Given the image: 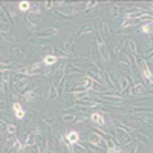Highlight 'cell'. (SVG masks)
Instances as JSON below:
<instances>
[{
	"mask_svg": "<svg viewBox=\"0 0 153 153\" xmlns=\"http://www.w3.org/2000/svg\"><path fill=\"white\" fill-rule=\"evenodd\" d=\"M123 46H124V43H123V42H115V48H113V51H115L117 54H121Z\"/></svg>",
	"mask_w": 153,
	"mask_h": 153,
	"instance_id": "32",
	"label": "cell"
},
{
	"mask_svg": "<svg viewBox=\"0 0 153 153\" xmlns=\"http://www.w3.org/2000/svg\"><path fill=\"white\" fill-rule=\"evenodd\" d=\"M150 61H152V63H153V57H152V58H150Z\"/></svg>",
	"mask_w": 153,
	"mask_h": 153,
	"instance_id": "41",
	"label": "cell"
},
{
	"mask_svg": "<svg viewBox=\"0 0 153 153\" xmlns=\"http://www.w3.org/2000/svg\"><path fill=\"white\" fill-rule=\"evenodd\" d=\"M74 35L69 38V40H66L65 43H63V49H65V52H68V54H74V46H75V43H74Z\"/></svg>",
	"mask_w": 153,
	"mask_h": 153,
	"instance_id": "13",
	"label": "cell"
},
{
	"mask_svg": "<svg viewBox=\"0 0 153 153\" xmlns=\"http://www.w3.org/2000/svg\"><path fill=\"white\" fill-rule=\"evenodd\" d=\"M29 83V76L28 75H22V74H17L14 76V81H12V84H14V91L16 92H22L25 87L28 86Z\"/></svg>",
	"mask_w": 153,
	"mask_h": 153,
	"instance_id": "3",
	"label": "cell"
},
{
	"mask_svg": "<svg viewBox=\"0 0 153 153\" xmlns=\"http://www.w3.org/2000/svg\"><path fill=\"white\" fill-rule=\"evenodd\" d=\"M120 91L121 92H130V81L127 76H120Z\"/></svg>",
	"mask_w": 153,
	"mask_h": 153,
	"instance_id": "11",
	"label": "cell"
},
{
	"mask_svg": "<svg viewBox=\"0 0 153 153\" xmlns=\"http://www.w3.org/2000/svg\"><path fill=\"white\" fill-rule=\"evenodd\" d=\"M98 100H103L104 103L112 106H120L124 103V98L121 95H109V94H98Z\"/></svg>",
	"mask_w": 153,
	"mask_h": 153,
	"instance_id": "2",
	"label": "cell"
},
{
	"mask_svg": "<svg viewBox=\"0 0 153 153\" xmlns=\"http://www.w3.org/2000/svg\"><path fill=\"white\" fill-rule=\"evenodd\" d=\"M91 32H94V28L87 25V26H84V28H83L78 34H76V35H84V34H91Z\"/></svg>",
	"mask_w": 153,
	"mask_h": 153,
	"instance_id": "31",
	"label": "cell"
},
{
	"mask_svg": "<svg viewBox=\"0 0 153 153\" xmlns=\"http://www.w3.org/2000/svg\"><path fill=\"white\" fill-rule=\"evenodd\" d=\"M12 110H14V115H16V118H17V120H23V118H25V115H26V112H25L23 106L19 103V101H16V103L12 104Z\"/></svg>",
	"mask_w": 153,
	"mask_h": 153,
	"instance_id": "8",
	"label": "cell"
},
{
	"mask_svg": "<svg viewBox=\"0 0 153 153\" xmlns=\"http://www.w3.org/2000/svg\"><path fill=\"white\" fill-rule=\"evenodd\" d=\"M97 46H98V52H100V55H101V58H104L106 61H110V52H109V49H107V46L104 45V42H101V37L100 35H97Z\"/></svg>",
	"mask_w": 153,
	"mask_h": 153,
	"instance_id": "4",
	"label": "cell"
},
{
	"mask_svg": "<svg viewBox=\"0 0 153 153\" xmlns=\"http://www.w3.org/2000/svg\"><path fill=\"white\" fill-rule=\"evenodd\" d=\"M132 133H133V136L138 139V141H141L143 144H149V143H150V138H149L146 133H143V132H136L135 129L132 130Z\"/></svg>",
	"mask_w": 153,
	"mask_h": 153,
	"instance_id": "12",
	"label": "cell"
},
{
	"mask_svg": "<svg viewBox=\"0 0 153 153\" xmlns=\"http://www.w3.org/2000/svg\"><path fill=\"white\" fill-rule=\"evenodd\" d=\"M87 143L91 144L92 147H97V149H103L104 144H106L103 135L98 133V132H91V133H87Z\"/></svg>",
	"mask_w": 153,
	"mask_h": 153,
	"instance_id": "1",
	"label": "cell"
},
{
	"mask_svg": "<svg viewBox=\"0 0 153 153\" xmlns=\"http://www.w3.org/2000/svg\"><path fill=\"white\" fill-rule=\"evenodd\" d=\"M31 6H32V5H31L29 2L23 0V2L19 3V11H23V12H25V11H31Z\"/></svg>",
	"mask_w": 153,
	"mask_h": 153,
	"instance_id": "22",
	"label": "cell"
},
{
	"mask_svg": "<svg viewBox=\"0 0 153 153\" xmlns=\"http://www.w3.org/2000/svg\"><path fill=\"white\" fill-rule=\"evenodd\" d=\"M58 34V29L57 28H48V29H45V31H42V32H35L34 34V37L35 38H49V37H54V35H57Z\"/></svg>",
	"mask_w": 153,
	"mask_h": 153,
	"instance_id": "5",
	"label": "cell"
},
{
	"mask_svg": "<svg viewBox=\"0 0 153 153\" xmlns=\"http://www.w3.org/2000/svg\"><path fill=\"white\" fill-rule=\"evenodd\" d=\"M66 139L69 141V144L74 147L75 144H78L80 143V133L78 132H75V130H69L66 133Z\"/></svg>",
	"mask_w": 153,
	"mask_h": 153,
	"instance_id": "9",
	"label": "cell"
},
{
	"mask_svg": "<svg viewBox=\"0 0 153 153\" xmlns=\"http://www.w3.org/2000/svg\"><path fill=\"white\" fill-rule=\"evenodd\" d=\"M42 120H43V123H45V124H48V126H52V124H54V121H55V118L52 117V115H49V113L43 115Z\"/></svg>",
	"mask_w": 153,
	"mask_h": 153,
	"instance_id": "23",
	"label": "cell"
},
{
	"mask_svg": "<svg viewBox=\"0 0 153 153\" xmlns=\"http://www.w3.org/2000/svg\"><path fill=\"white\" fill-rule=\"evenodd\" d=\"M34 144H37V143H35V135L31 132V133L26 135V139H25L23 146H25V147H29V146H34Z\"/></svg>",
	"mask_w": 153,
	"mask_h": 153,
	"instance_id": "16",
	"label": "cell"
},
{
	"mask_svg": "<svg viewBox=\"0 0 153 153\" xmlns=\"http://www.w3.org/2000/svg\"><path fill=\"white\" fill-rule=\"evenodd\" d=\"M26 22H28V23H31V26H32V28H35L37 20H35V16H34V14H31V12H29V14L26 16Z\"/></svg>",
	"mask_w": 153,
	"mask_h": 153,
	"instance_id": "30",
	"label": "cell"
},
{
	"mask_svg": "<svg viewBox=\"0 0 153 153\" xmlns=\"http://www.w3.org/2000/svg\"><path fill=\"white\" fill-rule=\"evenodd\" d=\"M17 135V127L14 124H6V136H14Z\"/></svg>",
	"mask_w": 153,
	"mask_h": 153,
	"instance_id": "19",
	"label": "cell"
},
{
	"mask_svg": "<svg viewBox=\"0 0 153 153\" xmlns=\"http://www.w3.org/2000/svg\"><path fill=\"white\" fill-rule=\"evenodd\" d=\"M89 120H91L92 123H95V124H98V126H104L106 124V120H104V117H103V113H101V112L91 113V115H89Z\"/></svg>",
	"mask_w": 153,
	"mask_h": 153,
	"instance_id": "7",
	"label": "cell"
},
{
	"mask_svg": "<svg viewBox=\"0 0 153 153\" xmlns=\"http://www.w3.org/2000/svg\"><path fill=\"white\" fill-rule=\"evenodd\" d=\"M43 61H45L46 68H52V66H55V63L58 61V57L57 55H45Z\"/></svg>",
	"mask_w": 153,
	"mask_h": 153,
	"instance_id": "14",
	"label": "cell"
},
{
	"mask_svg": "<svg viewBox=\"0 0 153 153\" xmlns=\"http://www.w3.org/2000/svg\"><path fill=\"white\" fill-rule=\"evenodd\" d=\"M58 89H57V86L55 84H51L49 86V94H48V98L49 100H54V98H57L58 97Z\"/></svg>",
	"mask_w": 153,
	"mask_h": 153,
	"instance_id": "17",
	"label": "cell"
},
{
	"mask_svg": "<svg viewBox=\"0 0 153 153\" xmlns=\"http://www.w3.org/2000/svg\"><path fill=\"white\" fill-rule=\"evenodd\" d=\"M11 52H14V54H19V55H22V54H23V51H22L20 48H11Z\"/></svg>",
	"mask_w": 153,
	"mask_h": 153,
	"instance_id": "38",
	"label": "cell"
},
{
	"mask_svg": "<svg viewBox=\"0 0 153 153\" xmlns=\"http://www.w3.org/2000/svg\"><path fill=\"white\" fill-rule=\"evenodd\" d=\"M117 135H120L121 141H123L126 146H130L132 141H133V138H132L130 132H126V130H123V129H117Z\"/></svg>",
	"mask_w": 153,
	"mask_h": 153,
	"instance_id": "6",
	"label": "cell"
},
{
	"mask_svg": "<svg viewBox=\"0 0 153 153\" xmlns=\"http://www.w3.org/2000/svg\"><path fill=\"white\" fill-rule=\"evenodd\" d=\"M61 120L65 123H74V121H76V115L75 113H63Z\"/></svg>",
	"mask_w": 153,
	"mask_h": 153,
	"instance_id": "20",
	"label": "cell"
},
{
	"mask_svg": "<svg viewBox=\"0 0 153 153\" xmlns=\"http://www.w3.org/2000/svg\"><path fill=\"white\" fill-rule=\"evenodd\" d=\"M35 95H37L35 91H28V92L23 94V98L26 100V101H34V100H35Z\"/></svg>",
	"mask_w": 153,
	"mask_h": 153,
	"instance_id": "25",
	"label": "cell"
},
{
	"mask_svg": "<svg viewBox=\"0 0 153 153\" xmlns=\"http://www.w3.org/2000/svg\"><path fill=\"white\" fill-rule=\"evenodd\" d=\"M144 92H146L144 84H141V83H135V84L132 86V89H130V92H129V94H132V95H143Z\"/></svg>",
	"mask_w": 153,
	"mask_h": 153,
	"instance_id": "10",
	"label": "cell"
},
{
	"mask_svg": "<svg viewBox=\"0 0 153 153\" xmlns=\"http://www.w3.org/2000/svg\"><path fill=\"white\" fill-rule=\"evenodd\" d=\"M54 55H57V57H61V58H68V52H65V51H60V49H55V52H54Z\"/></svg>",
	"mask_w": 153,
	"mask_h": 153,
	"instance_id": "33",
	"label": "cell"
},
{
	"mask_svg": "<svg viewBox=\"0 0 153 153\" xmlns=\"http://www.w3.org/2000/svg\"><path fill=\"white\" fill-rule=\"evenodd\" d=\"M31 14H34V16L40 14V8H38L37 5H32V6H31Z\"/></svg>",
	"mask_w": 153,
	"mask_h": 153,
	"instance_id": "36",
	"label": "cell"
},
{
	"mask_svg": "<svg viewBox=\"0 0 153 153\" xmlns=\"http://www.w3.org/2000/svg\"><path fill=\"white\" fill-rule=\"evenodd\" d=\"M74 153H91V152L87 150V147H84V146H81L78 143V144L74 146Z\"/></svg>",
	"mask_w": 153,
	"mask_h": 153,
	"instance_id": "21",
	"label": "cell"
},
{
	"mask_svg": "<svg viewBox=\"0 0 153 153\" xmlns=\"http://www.w3.org/2000/svg\"><path fill=\"white\" fill-rule=\"evenodd\" d=\"M86 120H89V115H80V117L76 118V123H84Z\"/></svg>",
	"mask_w": 153,
	"mask_h": 153,
	"instance_id": "37",
	"label": "cell"
},
{
	"mask_svg": "<svg viewBox=\"0 0 153 153\" xmlns=\"http://www.w3.org/2000/svg\"><path fill=\"white\" fill-rule=\"evenodd\" d=\"M45 153H55V152H54L52 149H46V152H45Z\"/></svg>",
	"mask_w": 153,
	"mask_h": 153,
	"instance_id": "40",
	"label": "cell"
},
{
	"mask_svg": "<svg viewBox=\"0 0 153 153\" xmlns=\"http://www.w3.org/2000/svg\"><path fill=\"white\" fill-rule=\"evenodd\" d=\"M23 153H42V150H40V146L38 144H34V146H29V147H25Z\"/></svg>",
	"mask_w": 153,
	"mask_h": 153,
	"instance_id": "18",
	"label": "cell"
},
{
	"mask_svg": "<svg viewBox=\"0 0 153 153\" xmlns=\"http://www.w3.org/2000/svg\"><path fill=\"white\" fill-rule=\"evenodd\" d=\"M100 28H101V32H103V34H109L110 31H109V26H107V25L106 23H103V22H100Z\"/></svg>",
	"mask_w": 153,
	"mask_h": 153,
	"instance_id": "34",
	"label": "cell"
},
{
	"mask_svg": "<svg viewBox=\"0 0 153 153\" xmlns=\"http://www.w3.org/2000/svg\"><path fill=\"white\" fill-rule=\"evenodd\" d=\"M130 120H135V121H143V123H149V124H153V120L149 118L147 115L141 113V115H130Z\"/></svg>",
	"mask_w": 153,
	"mask_h": 153,
	"instance_id": "15",
	"label": "cell"
},
{
	"mask_svg": "<svg viewBox=\"0 0 153 153\" xmlns=\"http://www.w3.org/2000/svg\"><path fill=\"white\" fill-rule=\"evenodd\" d=\"M2 37H3V40H6V42H9V43H16L14 35H11L9 32H2Z\"/></svg>",
	"mask_w": 153,
	"mask_h": 153,
	"instance_id": "29",
	"label": "cell"
},
{
	"mask_svg": "<svg viewBox=\"0 0 153 153\" xmlns=\"http://www.w3.org/2000/svg\"><path fill=\"white\" fill-rule=\"evenodd\" d=\"M141 32H144V34H149V32H152L153 31V22H149V23H146V25H143L141 26V29H139Z\"/></svg>",
	"mask_w": 153,
	"mask_h": 153,
	"instance_id": "24",
	"label": "cell"
},
{
	"mask_svg": "<svg viewBox=\"0 0 153 153\" xmlns=\"http://www.w3.org/2000/svg\"><path fill=\"white\" fill-rule=\"evenodd\" d=\"M139 20H135V19H126L124 23H123V28H127V26H135V25H138Z\"/></svg>",
	"mask_w": 153,
	"mask_h": 153,
	"instance_id": "27",
	"label": "cell"
},
{
	"mask_svg": "<svg viewBox=\"0 0 153 153\" xmlns=\"http://www.w3.org/2000/svg\"><path fill=\"white\" fill-rule=\"evenodd\" d=\"M132 112H141V113H153V107H133Z\"/></svg>",
	"mask_w": 153,
	"mask_h": 153,
	"instance_id": "28",
	"label": "cell"
},
{
	"mask_svg": "<svg viewBox=\"0 0 153 153\" xmlns=\"http://www.w3.org/2000/svg\"><path fill=\"white\" fill-rule=\"evenodd\" d=\"M54 5H55V3H52V2H46V3H45V8H46V9H51Z\"/></svg>",
	"mask_w": 153,
	"mask_h": 153,
	"instance_id": "39",
	"label": "cell"
},
{
	"mask_svg": "<svg viewBox=\"0 0 153 153\" xmlns=\"http://www.w3.org/2000/svg\"><path fill=\"white\" fill-rule=\"evenodd\" d=\"M32 133H34L35 136H37V135H43V133H45V129H42V127L38 126V127H35V129L32 130Z\"/></svg>",
	"mask_w": 153,
	"mask_h": 153,
	"instance_id": "35",
	"label": "cell"
},
{
	"mask_svg": "<svg viewBox=\"0 0 153 153\" xmlns=\"http://www.w3.org/2000/svg\"><path fill=\"white\" fill-rule=\"evenodd\" d=\"M129 48H130L132 57H138V48H136V43L133 40H129Z\"/></svg>",
	"mask_w": 153,
	"mask_h": 153,
	"instance_id": "26",
	"label": "cell"
}]
</instances>
